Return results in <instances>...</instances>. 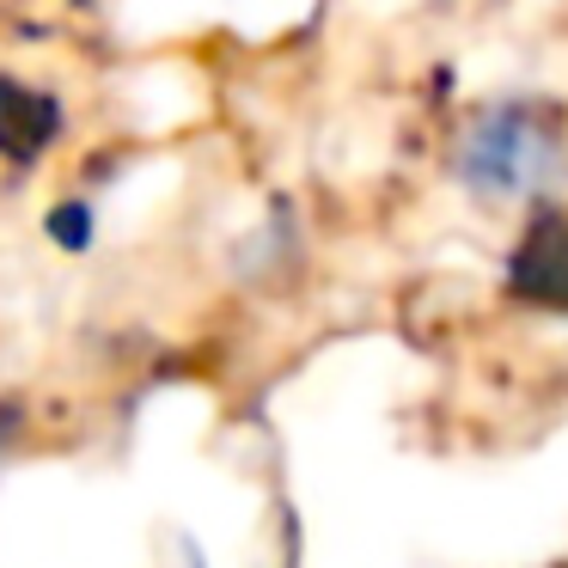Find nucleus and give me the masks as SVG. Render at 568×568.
Listing matches in <instances>:
<instances>
[{"instance_id":"obj_1","label":"nucleus","mask_w":568,"mask_h":568,"mask_svg":"<svg viewBox=\"0 0 568 568\" xmlns=\"http://www.w3.org/2000/svg\"><path fill=\"white\" fill-rule=\"evenodd\" d=\"M453 165L477 202H531L562 178V141L526 104H495L465 129Z\"/></svg>"}]
</instances>
